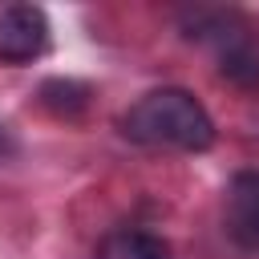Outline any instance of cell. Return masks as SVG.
<instances>
[{"label": "cell", "instance_id": "277c9868", "mask_svg": "<svg viewBox=\"0 0 259 259\" xmlns=\"http://www.w3.org/2000/svg\"><path fill=\"white\" fill-rule=\"evenodd\" d=\"M223 227L243 251H259V170H243L227 186Z\"/></svg>", "mask_w": 259, "mask_h": 259}, {"label": "cell", "instance_id": "7a4b0ae2", "mask_svg": "<svg viewBox=\"0 0 259 259\" xmlns=\"http://www.w3.org/2000/svg\"><path fill=\"white\" fill-rule=\"evenodd\" d=\"M190 40L214 49L219 73L235 89H259V24L227 8H194L182 16Z\"/></svg>", "mask_w": 259, "mask_h": 259}, {"label": "cell", "instance_id": "3957f363", "mask_svg": "<svg viewBox=\"0 0 259 259\" xmlns=\"http://www.w3.org/2000/svg\"><path fill=\"white\" fill-rule=\"evenodd\" d=\"M49 16L36 4H8L0 8V65L20 69L49 53Z\"/></svg>", "mask_w": 259, "mask_h": 259}, {"label": "cell", "instance_id": "8992f818", "mask_svg": "<svg viewBox=\"0 0 259 259\" xmlns=\"http://www.w3.org/2000/svg\"><path fill=\"white\" fill-rule=\"evenodd\" d=\"M40 105L57 117H77L85 105H89V85L85 81H73V77H49L40 85Z\"/></svg>", "mask_w": 259, "mask_h": 259}, {"label": "cell", "instance_id": "5b68a950", "mask_svg": "<svg viewBox=\"0 0 259 259\" xmlns=\"http://www.w3.org/2000/svg\"><path fill=\"white\" fill-rule=\"evenodd\" d=\"M93 259H170V243L142 227H121L101 239Z\"/></svg>", "mask_w": 259, "mask_h": 259}, {"label": "cell", "instance_id": "6da1fadb", "mask_svg": "<svg viewBox=\"0 0 259 259\" xmlns=\"http://www.w3.org/2000/svg\"><path fill=\"white\" fill-rule=\"evenodd\" d=\"M121 134L134 146H150V150H182V154H202L214 146L219 130L214 117L206 113V105L178 85H162L142 93L125 113H121Z\"/></svg>", "mask_w": 259, "mask_h": 259}]
</instances>
